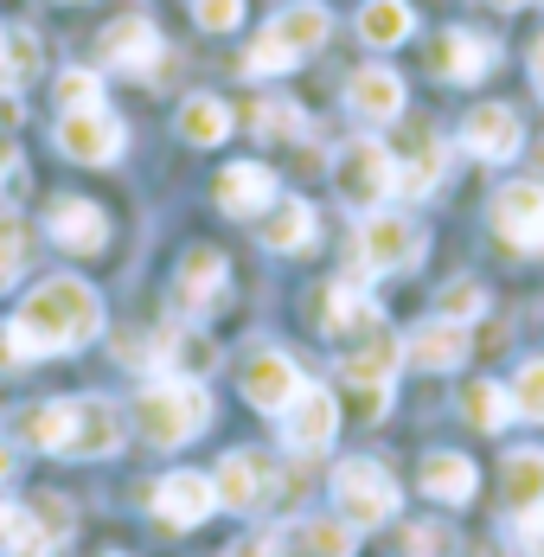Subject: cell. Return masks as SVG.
<instances>
[{"instance_id":"cell-2","label":"cell","mask_w":544,"mask_h":557,"mask_svg":"<svg viewBox=\"0 0 544 557\" xmlns=\"http://www.w3.org/2000/svg\"><path fill=\"white\" fill-rule=\"evenodd\" d=\"M135 430H141V443L154 448H186L206 423H212V397L206 385H193V379H148V385L135 391Z\"/></svg>"},{"instance_id":"cell-13","label":"cell","mask_w":544,"mask_h":557,"mask_svg":"<svg viewBox=\"0 0 544 557\" xmlns=\"http://www.w3.org/2000/svg\"><path fill=\"white\" fill-rule=\"evenodd\" d=\"M461 148L474 161H512L526 148V122L506 110V103H481V110H468V122H461Z\"/></svg>"},{"instance_id":"cell-47","label":"cell","mask_w":544,"mask_h":557,"mask_svg":"<svg viewBox=\"0 0 544 557\" xmlns=\"http://www.w3.org/2000/svg\"><path fill=\"white\" fill-rule=\"evenodd\" d=\"M0 39H7V33H0Z\"/></svg>"},{"instance_id":"cell-7","label":"cell","mask_w":544,"mask_h":557,"mask_svg":"<svg viewBox=\"0 0 544 557\" xmlns=\"http://www.w3.org/2000/svg\"><path fill=\"white\" fill-rule=\"evenodd\" d=\"M122 148H128V128H122V115L109 110V103L58 115V154H64V161H77V168H109Z\"/></svg>"},{"instance_id":"cell-15","label":"cell","mask_w":544,"mask_h":557,"mask_svg":"<svg viewBox=\"0 0 544 557\" xmlns=\"http://www.w3.org/2000/svg\"><path fill=\"white\" fill-rule=\"evenodd\" d=\"M154 512H161L166 525H206L218 512V487H212V474H193V468H173L161 487H154Z\"/></svg>"},{"instance_id":"cell-10","label":"cell","mask_w":544,"mask_h":557,"mask_svg":"<svg viewBox=\"0 0 544 557\" xmlns=\"http://www.w3.org/2000/svg\"><path fill=\"white\" fill-rule=\"evenodd\" d=\"M295 391H301V366H295L288 352L263 346V352H250V359H244V404H250V410L282 417Z\"/></svg>"},{"instance_id":"cell-44","label":"cell","mask_w":544,"mask_h":557,"mask_svg":"<svg viewBox=\"0 0 544 557\" xmlns=\"http://www.w3.org/2000/svg\"><path fill=\"white\" fill-rule=\"evenodd\" d=\"M7 474H13V448L0 443V481H7Z\"/></svg>"},{"instance_id":"cell-24","label":"cell","mask_w":544,"mask_h":557,"mask_svg":"<svg viewBox=\"0 0 544 557\" xmlns=\"http://www.w3.org/2000/svg\"><path fill=\"white\" fill-rule=\"evenodd\" d=\"M359 327H379V308L366 295V270L326 288V334H359Z\"/></svg>"},{"instance_id":"cell-48","label":"cell","mask_w":544,"mask_h":557,"mask_svg":"<svg viewBox=\"0 0 544 557\" xmlns=\"http://www.w3.org/2000/svg\"><path fill=\"white\" fill-rule=\"evenodd\" d=\"M539 7H544V0H539Z\"/></svg>"},{"instance_id":"cell-26","label":"cell","mask_w":544,"mask_h":557,"mask_svg":"<svg viewBox=\"0 0 544 557\" xmlns=\"http://www.w3.org/2000/svg\"><path fill=\"white\" fill-rule=\"evenodd\" d=\"M314 231H321V219H314L308 199H282L270 219H263V244H270V250H308Z\"/></svg>"},{"instance_id":"cell-27","label":"cell","mask_w":544,"mask_h":557,"mask_svg":"<svg viewBox=\"0 0 544 557\" xmlns=\"http://www.w3.org/2000/svg\"><path fill=\"white\" fill-rule=\"evenodd\" d=\"M397 161V193H410V199H423V193H435V180H442V141L435 135H417V148L410 154H391Z\"/></svg>"},{"instance_id":"cell-16","label":"cell","mask_w":544,"mask_h":557,"mask_svg":"<svg viewBox=\"0 0 544 557\" xmlns=\"http://www.w3.org/2000/svg\"><path fill=\"white\" fill-rule=\"evenodd\" d=\"M212 487H218V506H231V512H257V506L275 494V474H270V461H257V455L231 448V455L218 461Z\"/></svg>"},{"instance_id":"cell-20","label":"cell","mask_w":544,"mask_h":557,"mask_svg":"<svg viewBox=\"0 0 544 557\" xmlns=\"http://www.w3.org/2000/svg\"><path fill=\"white\" fill-rule=\"evenodd\" d=\"M468 327L461 321H423L417 334L404 339V359L417 366V372H455L461 359H468Z\"/></svg>"},{"instance_id":"cell-46","label":"cell","mask_w":544,"mask_h":557,"mask_svg":"<svg viewBox=\"0 0 544 557\" xmlns=\"http://www.w3.org/2000/svg\"><path fill=\"white\" fill-rule=\"evenodd\" d=\"M0 519H7V500H0Z\"/></svg>"},{"instance_id":"cell-29","label":"cell","mask_w":544,"mask_h":557,"mask_svg":"<svg viewBox=\"0 0 544 557\" xmlns=\"http://www.w3.org/2000/svg\"><path fill=\"white\" fill-rule=\"evenodd\" d=\"M39 77V39L26 33V26H7V39H0V90L13 97V90H26Z\"/></svg>"},{"instance_id":"cell-3","label":"cell","mask_w":544,"mask_h":557,"mask_svg":"<svg viewBox=\"0 0 544 557\" xmlns=\"http://www.w3.org/2000/svg\"><path fill=\"white\" fill-rule=\"evenodd\" d=\"M326 33H333V20H326L321 0H295V7H282L270 26L257 33V46L244 52V77H282V71L308 64V58L326 46Z\"/></svg>"},{"instance_id":"cell-1","label":"cell","mask_w":544,"mask_h":557,"mask_svg":"<svg viewBox=\"0 0 544 557\" xmlns=\"http://www.w3.org/2000/svg\"><path fill=\"white\" fill-rule=\"evenodd\" d=\"M103 334V301L84 276H46L20 314L7 321V352L13 359H52V352H77L84 339Z\"/></svg>"},{"instance_id":"cell-43","label":"cell","mask_w":544,"mask_h":557,"mask_svg":"<svg viewBox=\"0 0 544 557\" xmlns=\"http://www.w3.org/2000/svg\"><path fill=\"white\" fill-rule=\"evenodd\" d=\"M532 84H539V97H544V39L532 46Z\"/></svg>"},{"instance_id":"cell-12","label":"cell","mask_w":544,"mask_h":557,"mask_svg":"<svg viewBox=\"0 0 544 557\" xmlns=\"http://www.w3.org/2000/svg\"><path fill=\"white\" fill-rule=\"evenodd\" d=\"M161 33H154V20H141V13H128V20H115L103 33V64L109 71H128V77H154L161 71Z\"/></svg>"},{"instance_id":"cell-5","label":"cell","mask_w":544,"mask_h":557,"mask_svg":"<svg viewBox=\"0 0 544 557\" xmlns=\"http://www.w3.org/2000/svg\"><path fill=\"white\" fill-rule=\"evenodd\" d=\"M353 257L366 276H397V270H417L423 263V231L404 219V212H366L359 237H353Z\"/></svg>"},{"instance_id":"cell-39","label":"cell","mask_w":544,"mask_h":557,"mask_svg":"<svg viewBox=\"0 0 544 557\" xmlns=\"http://www.w3.org/2000/svg\"><path fill=\"white\" fill-rule=\"evenodd\" d=\"M404 552H410V557H455V532H448V525H435V519H423V525H410V532H404Z\"/></svg>"},{"instance_id":"cell-28","label":"cell","mask_w":544,"mask_h":557,"mask_svg":"<svg viewBox=\"0 0 544 557\" xmlns=\"http://www.w3.org/2000/svg\"><path fill=\"white\" fill-rule=\"evenodd\" d=\"M13 436L33 448H46V455H64V436H71V404H33V410H20V423H13Z\"/></svg>"},{"instance_id":"cell-17","label":"cell","mask_w":544,"mask_h":557,"mask_svg":"<svg viewBox=\"0 0 544 557\" xmlns=\"http://www.w3.org/2000/svg\"><path fill=\"white\" fill-rule=\"evenodd\" d=\"M346 110L359 122H397L404 115V77L391 64H366L346 77Z\"/></svg>"},{"instance_id":"cell-41","label":"cell","mask_w":544,"mask_h":557,"mask_svg":"<svg viewBox=\"0 0 544 557\" xmlns=\"http://www.w3.org/2000/svg\"><path fill=\"white\" fill-rule=\"evenodd\" d=\"M519 545H526L532 557H544V500L519 512Z\"/></svg>"},{"instance_id":"cell-35","label":"cell","mask_w":544,"mask_h":557,"mask_svg":"<svg viewBox=\"0 0 544 557\" xmlns=\"http://www.w3.org/2000/svg\"><path fill=\"white\" fill-rule=\"evenodd\" d=\"M26 250H33L26 219H20V212H0V282H13L26 270Z\"/></svg>"},{"instance_id":"cell-36","label":"cell","mask_w":544,"mask_h":557,"mask_svg":"<svg viewBox=\"0 0 544 557\" xmlns=\"http://www.w3.org/2000/svg\"><path fill=\"white\" fill-rule=\"evenodd\" d=\"M512 410L532 417V423H544V359H526V366H519V379H512Z\"/></svg>"},{"instance_id":"cell-32","label":"cell","mask_w":544,"mask_h":557,"mask_svg":"<svg viewBox=\"0 0 544 557\" xmlns=\"http://www.w3.org/2000/svg\"><path fill=\"white\" fill-rule=\"evenodd\" d=\"M461 417H468L474 430H506V423H512V391L493 385V379H474V385L461 391Z\"/></svg>"},{"instance_id":"cell-33","label":"cell","mask_w":544,"mask_h":557,"mask_svg":"<svg viewBox=\"0 0 544 557\" xmlns=\"http://www.w3.org/2000/svg\"><path fill=\"white\" fill-rule=\"evenodd\" d=\"M295 539H301L308 557H353V545H359V532H353L346 519H301Z\"/></svg>"},{"instance_id":"cell-34","label":"cell","mask_w":544,"mask_h":557,"mask_svg":"<svg viewBox=\"0 0 544 557\" xmlns=\"http://www.w3.org/2000/svg\"><path fill=\"white\" fill-rule=\"evenodd\" d=\"M250 128H257L263 141H295V135H301L308 122H301V110H295L288 97H263V103L250 110Z\"/></svg>"},{"instance_id":"cell-23","label":"cell","mask_w":544,"mask_h":557,"mask_svg":"<svg viewBox=\"0 0 544 557\" xmlns=\"http://www.w3.org/2000/svg\"><path fill=\"white\" fill-rule=\"evenodd\" d=\"M493 64H499V46L481 39V33H448V39L435 46V71H442L448 84H481Z\"/></svg>"},{"instance_id":"cell-11","label":"cell","mask_w":544,"mask_h":557,"mask_svg":"<svg viewBox=\"0 0 544 557\" xmlns=\"http://www.w3.org/2000/svg\"><path fill=\"white\" fill-rule=\"evenodd\" d=\"M122 430H128V417L103 404V397H71V436H64V455H77V461H97V455H115L122 448Z\"/></svg>"},{"instance_id":"cell-45","label":"cell","mask_w":544,"mask_h":557,"mask_svg":"<svg viewBox=\"0 0 544 557\" xmlns=\"http://www.w3.org/2000/svg\"><path fill=\"white\" fill-rule=\"evenodd\" d=\"M487 7H499V13H512V7H526V0H487Z\"/></svg>"},{"instance_id":"cell-37","label":"cell","mask_w":544,"mask_h":557,"mask_svg":"<svg viewBox=\"0 0 544 557\" xmlns=\"http://www.w3.org/2000/svg\"><path fill=\"white\" fill-rule=\"evenodd\" d=\"M481 308H487V288H481V282H448V288H442V321H461V327H468Z\"/></svg>"},{"instance_id":"cell-21","label":"cell","mask_w":544,"mask_h":557,"mask_svg":"<svg viewBox=\"0 0 544 557\" xmlns=\"http://www.w3.org/2000/svg\"><path fill=\"white\" fill-rule=\"evenodd\" d=\"M46 224H52V244L77 250V257H90V250L109 244V219H103V206H90V199H52Z\"/></svg>"},{"instance_id":"cell-18","label":"cell","mask_w":544,"mask_h":557,"mask_svg":"<svg viewBox=\"0 0 544 557\" xmlns=\"http://www.w3.org/2000/svg\"><path fill=\"white\" fill-rule=\"evenodd\" d=\"M173 301H180V314H212L218 301H224V250H186V263H180V282H173Z\"/></svg>"},{"instance_id":"cell-14","label":"cell","mask_w":544,"mask_h":557,"mask_svg":"<svg viewBox=\"0 0 544 557\" xmlns=\"http://www.w3.org/2000/svg\"><path fill=\"white\" fill-rule=\"evenodd\" d=\"M397 366H404V339H391L384 327H366L359 346H346V352H339V379H346V385H359V391H391Z\"/></svg>"},{"instance_id":"cell-8","label":"cell","mask_w":544,"mask_h":557,"mask_svg":"<svg viewBox=\"0 0 544 557\" xmlns=\"http://www.w3.org/2000/svg\"><path fill=\"white\" fill-rule=\"evenodd\" d=\"M282 436H288L295 455H321V448L339 436V404H333V391L301 379V391H295L288 410H282Z\"/></svg>"},{"instance_id":"cell-42","label":"cell","mask_w":544,"mask_h":557,"mask_svg":"<svg viewBox=\"0 0 544 557\" xmlns=\"http://www.w3.org/2000/svg\"><path fill=\"white\" fill-rule=\"evenodd\" d=\"M237 557H282V532H257V539H244Z\"/></svg>"},{"instance_id":"cell-38","label":"cell","mask_w":544,"mask_h":557,"mask_svg":"<svg viewBox=\"0 0 544 557\" xmlns=\"http://www.w3.org/2000/svg\"><path fill=\"white\" fill-rule=\"evenodd\" d=\"M58 103H64V110L103 103V77H97V71H64V77H58Z\"/></svg>"},{"instance_id":"cell-9","label":"cell","mask_w":544,"mask_h":557,"mask_svg":"<svg viewBox=\"0 0 544 557\" xmlns=\"http://www.w3.org/2000/svg\"><path fill=\"white\" fill-rule=\"evenodd\" d=\"M493 231L506 237V250H544V186L539 180H512L493 193Z\"/></svg>"},{"instance_id":"cell-25","label":"cell","mask_w":544,"mask_h":557,"mask_svg":"<svg viewBox=\"0 0 544 557\" xmlns=\"http://www.w3.org/2000/svg\"><path fill=\"white\" fill-rule=\"evenodd\" d=\"M410 33H417L410 0H366V7H359V39H366V46L391 52V46H404Z\"/></svg>"},{"instance_id":"cell-4","label":"cell","mask_w":544,"mask_h":557,"mask_svg":"<svg viewBox=\"0 0 544 557\" xmlns=\"http://www.w3.org/2000/svg\"><path fill=\"white\" fill-rule=\"evenodd\" d=\"M333 500H339V519L353 525V532H372L384 519H397V481H391V468L372 461V455H353V461H339L333 468Z\"/></svg>"},{"instance_id":"cell-40","label":"cell","mask_w":544,"mask_h":557,"mask_svg":"<svg viewBox=\"0 0 544 557\" xmlns=\"http://www.w3.org/2000/svg\"><path fill=\"white\" fill-rule=\"evenodd\" d=\"M193 20H199L206 33H237V20H244V0H193Z\"/></svg>"},{"instance_id":"cell-19","label":"cell","mask_w":544,"mask_h":557,"mask_svg":"<svg viewBox=\"0 0 544 557\" xmlns=\"http://www.w3.org/2000/svg\"><path fill=\"white\" fill-rule=\"evenodd\" d=\"M275 206V173L257 168V161H231V168L218 173V212H231V219H257V212H270Z\"/></svg>"},{"instance_id":"cell-31","label":"cell","mask_w":544,"mask_h":557,"mask_svg":"<svg viewBox=\"0 0 544 557\" xmlns=\"http://www.w3.org/2000/svg\"><path fill=\"white\" fill-rule=\"evenodd\" d=\"M506 500H512V512L544 500V448H512L506 455Z\"/></svg>"},{"instance_id":"cell-6","label":"cell","mask_w":544,"mask_h":557,"mask_svg":"<svg viewBox=\"0 0 544 557\" xmlns=\"http://www.w3.org/2000/svg\"><path fill=\"white\" fill-rule=\"evenodd\" d=\"M333 186H339L346 206L379 212L384 199L397 193V161H391V148H384V141H346V148L333 154Z\"/></svg>"},{"instance_id":"cell-30","label":"cell","mask_w":544,"mask_h":557,"mask_svg":"<svg viewBox=\"0 0 544 557\" xmlns=\"http://www.w3.org/2000/svg\"><path fill=\"white\" fill-rule=\"evenodd\" d=\"M180 135H186L193 148H218V141L231 135V110H224L218 97H186V103H180Z\"/></svg>"},{"instance_id":"cell-22","label":"cell","mask_w":544,"mask_h":557,"mask_svg":"<svg viewBox=\"0 0 544 557\" xmlns=\"http://www.w3.org/2000/svg\"><path fill=\"white\" fill-rule=\"evenodd\" d=\"M417 487H423L430 500H442V506H468V500H474V487H481V474H474V461H468V455L435 448V455H423Z\"/></svg>"}]
</instances>
